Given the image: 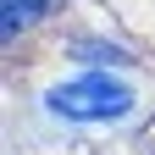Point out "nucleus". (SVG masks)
Masks as SVG:
<instances>
[{
	"label": "nucleus",
	"mask_w": 155,
	"mask_h": 155,
	"mask_svg": "<svg viewBox=\"0 0 155 155\" xmlns=\"http://www.w3.org/2000/svg\"><path fill=\"white\" fill-rule=\"evenodd\" d=\"M45 111L55 122H122L133 111V94H127V83H111L105 72H89L72 83H55L45 94Z\"/></svg>",
	"instance_id": "obj_1"
},
{
	"label": "nucleus",
	"mask_w": 155,
	"mask_h": 155,
	"mask_svg": "<svg viewBox=\"0 0 155 155\" xmlns=\"http://www.w3.org/2000/svg\"><path fill=\"white\" fill-rule=\"evenodd\" d=\"M39 11H45V0H6V17H0V28H6V33H17V28H28Z\"/></svg>",
	"instance_id": "obj_2"
}]
</instances>
